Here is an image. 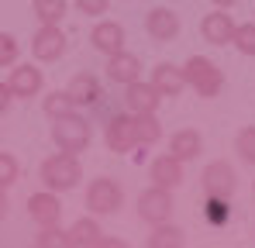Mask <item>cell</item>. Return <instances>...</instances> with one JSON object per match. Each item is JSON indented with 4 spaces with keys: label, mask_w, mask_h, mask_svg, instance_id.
<instances>
[{
    "label": "cell",
    "mask_w": 255,
    "mask_h": 248,
    "mask_svg": "<svg viewBox=\"0 0 255 248\" xmlns=\"http://www.w3.org/2000/svg\"><path fill=\"white\" fill-rule=\"evenodd\" d=\"M83 179V165L73 152H55L42 162V183L45 190L52 193H62V190H76Z\"/></svg>",
    "instance_id": "1"
},
{
    "label": "cell",
    "mask_w": 255,
    "mask_h": 248,
    "mask_svg": "<svg viewBox=\"0 0 255 248\" xmlns=\"http://www.w3.org/2000/svg\"><path fill=\"white\" fill-rule=\"evenodd\" d=\"M52 141H55V148L59 152H73V155H80L86 152V145H90V121L80 118V114H62V118H55L52 124Z\"/></svg>",
    "instance_id": "2"
},
{
    "label": "cell",
    "mask_w": 255,
    "mask_h": 248,
    "mask_svg": "<svg viewBox=\"0 0 255 248\" xmlns=\"http://www.w3.org/2000/svg\"><path fill=\"white\" fill-rule=\"evenodd\" d=\"M183 76H186V86H193L200 97H217L221 86H224V73L214 66L211 59H204V55H193L183 66Z\"/></svg>",
    "instance_id": "3"
},
{
    "label": "cell",
    "mask_w": 255,
    "mask_h": 248,
    "mask_svg": "<svg viewBox=\"0 0 255 248\" xmlns=\"http://www.w3.org/2000/svg\"><path fill=\"white\" fill-rule=\"evenodd\" d=\"M121 200H125V190H121L114 179H107V176L93 179L90 190H86V207H90L93 214H114V210L121 207Z\"/></svg>",
    "instance_id": "4"
},
{
    "label": "cell",
    "mask_w": 255,
    "mask_h": 248,
    "mask_svg": "<svg viewBox=\"0 0 255 248\" xmlns=\"http://www.w3.org/2000/svg\"><path fill=\"white\" fill-rule=\"evenodd\" d=\"M138 217L148 221V224H162L172 217V190L162 186H148L141 197H138Z\"/></svg>",
    "instance_id": "5"
},
{
    "label": "cell",
    "mask_w": 255,
    "mask_h": 248,
    "mask_svg": "<svg viewBox=\"0 0 255 248\" xmlns=\"http://www.w3.org/2000/svg\"><path fill=\"white\" fill-rule=\"evenodd\" d=\"M66 45H69V41L59 31V24H42V28L35 31V38H31V52H35L38 62H55V59L66 55Z\"/></svg>",
    "instance_id": "6"
},
{
    "label": "cell",
    "mask_w": 255,
    "mask_h": 248,
    "mask_svg": "<svg viewBox=\"0 0 255 248\" xmlns=\"http://www.w3.org/2000/svg\"><path fill=\"white\" fill-rule=\"evenodd\" d=\"M200 183H204V193H207V197H224V200L238 190V176H235V169H231L228 162H221V159L204 169Z\"/></svg>",
    "instance_id": "7"
},
{
    "label": "cell",
    "mask_w": 255,
    "mask_h": 248,
    "mask_svg": "<svg viewBox=\"0 0 255 248\" xmlns=\"http://www.w3.org/2000/svg\"><path fill=\"white\" fill-rule=\"evenodd\" d=\"M159 104H162V93L152 86V83H128L125 86V107L131 114H155L159 111Z\"/></svg>",
    "instance_id": "8"
},
{
    "label": "cell",
    "mask_w": 255,
    "mask_h": 248,
    "mask_svg": "<svg viewBox=\"0 0 255 248\" xmlns=\"http://www.w3.org/2000/svg\"><path fill=\"white\" fill-rule=\"evenodd\" d=\"M104 138H107V148H111V152H118V155L131 152V148L138 145V141H134V121H131V114H114V118L107 121Z\"/></svg>",
    "instance_id": "9"
},
{
    "label": "cell",
    "mask_w": 255,
    "mask_h": 248,
    "mask_svg": "<svg viewBox=\"0 0 255 248\" xmlns=\"http://www.w3.org/2000/svg\"><path fill=\"white\" fill-rule=\"evenodd\" d=\"M200 35L204 41H211V45H228L231 35H235V21H231V14H224V7H217L211 14H204V21H200Z\"/></svg>",
    "instance_id": "10"
},
{
    "label": "cell",
    "mask_w": 255,
    "mask_h": 248,
    "mask_svg": "<svg viewBox=\"0 0 255 248\" xmlns=\"http://www.w3.org/2000/svg\"><path fill=\"white\" fill-rule=\"evenodd\" d=\"M28 214H31V221L45 228V224H59V217H62V204H59V197L52 193V190H45V193H31L28 197Z\"/></svg>",
    "instance_id": "11"
},
{
    "label": "cell",
    "mask_w": 255,
    "mask_h": 248,
    "mask_svg": "<svg viewBox=\"0 0 255 248\" xmlns=\"http://www.w3.org/2000/svg\"><path fill=\"white\" fill-rule=\"evenodd\" d=\"M145 31L155 41H172L179 35V17H176V10H169V7H152L148 17H145Z\"/></svg>",
    "instance_id": "12"
},
{
    "label": "cell",
    "mask_w": 255,
    "mask_h": 248,
    "mask_svg": "<svg viewBox=\"0 0 255 248\" xmlns=\"http://www.w3.org/2000/svg\"><path fill=\"white\" fill-rule=\"evenodd\" d=\"M148 179H152V186L176 190L183 183V162L172 159V155H159V159H152V165H148Z\"/></svg>",
    "instance_id": "13"
},
{
    "label": "cell",
    "mask_w": 255,
    "mask_h": 248,
    "mask_svg": "<svg viewBox=\"0 0 255 248\" xmlns=\"http://www.w3.org/2000/svg\"><path fill=\"white\" fill-rule=\"evenodd\" d=\"M107 76L114 83H121V86H128V83H134L138 76H141V59L138 55H131V52H114V55H107Z\"/></svg>",
    "instance_id": "14"
},
{
    "label": "cell",
    "mask_w": 255,
    "mask_h": 248,
    "mask_svg": "<svg viewBox=\"0 0 255 248\" xmlns=\"http://www.w3.org/2000/svg\"><path fill=\"white\" fill-rule=\"evenodd\" d=\"M90 41H93V48H97V52L114 55V52H121V48H125V28H121L118 21H100V24H93Z\"/></svg>",
    "instance_id": "15"
},
{
    "label": "cell",
    "mask_w": 255,
    "mask_h": 248,
    "mask_svg": "<svg viewBox=\"0 0 255 248\" xmlns=\"http://www.w3.org/2000/svg\"><path fill=\"white\" fill-rule=\"evenodd\" d=\"M7 86H10V93L14 97H38V90H42V69L38 66H14L10 69V80H7Z\"/></svg>",
    "instance_id": "16"
},
{
    "label": "cell",
    "mask_w": 255,
    "mask_h": 248,
    "mask_svg": "<svg viewBox=\"0 0 255 248\" xmlns=\"http://www.w3.org/2000/svg\"><path fill=\"white\" fill-rule=\"evenodd\" d=\"M66 97L73 100V107H93L100 100V83L93 73H76L66 86Z\"/></svg>",
    "instance_id": "17"
},
{
    "label": "cell",
    "mask_w": 255,
    "mask_h": 248,
    "mask_svg": "<svg viewBox=\"0 0 255 248\" xmlns=\"http://www.w3.org/2000/svg\"><path fill=\"white\" fill-rule=\"evenodd\" d=\"M200 152H204V138H200V131H193V127H179L169 138V155L179 159V162H190V159H197Z\"/></svg>",
    "instance_id": "18"
},
{
    "label": "cell",
    "mask_w": 255,
    "mask_h": 248,
    "mask_svg": "<svg viewBox=\"0 0 255 248\" xmlns=\"http://www.w3.org/2000/svg\"><path fill=\"white\" fill-rule=\"evenodd\" d=\"M152 86L162 93V97H179L186 90V76H183V66H172V62H159L155 73H152Z\"/></svg>",
    "instance_id": "19"
},
{
    "label": "cell",
    "mask_w": 255,
    "mask_h": 248,
    "mask_svg": "<svg viewBox=\"0 0 255 248\" xmlns=\"http://www.w3.org/2000/svg\"><path fill=\"white\" fill-rule=\"evenodd\" d=\"M100 242V224L93 217H80L69 231H66V245L69 248H93Z\"/></svg>",
    "instance_id": "20"
},
{
    "label": "cell",
    "mask_w": 255,
    "mask_h": 248,
    "mask_svg": "<svg viewBox=\"0 0 255 248\" xmlns=\"http://www.w3.org/2000/svg\"><path fill=\"white\" fill-rule=\"evenodd\" d=\"M131 121H134V141L138 145H155L162 138V124L155 114H131Z\"/></svg>",
    "instance_id": "21"
},
{
    "label": "cell",
    "mask_w": 255,
    "mask_h": 248,
    "mask_svg": "<svg viewBox=\"0 0 255 248\" xmlns=\"http://www.w3.org/2000/svg\"><path fill=\"white\" fill-rule=\"evenodd\" d=\"M183 242H186V238H183V231H179L176 224H169V221L155 224V231L148 235V248H179Z\"/></svg>",
    "instance_id": "22"
},
{
    "label": "cell",
    "mask_w": 255,
    "mask_h": 248,
    "mask_svg": "<svg viewBox=\"0 0 255 248\" xmlns=\"http://www.w3.org/2000/svg\"><path fill=\"white\" fill-rule=\"evenodd\" d=\"M35 3V17L42 24H59L66 17V0H31Z\"/></svg>",
    "instance_id": "23"
},
{
    "label": "cell",
    "mask_w": 255,
    "mask_h": 248,
    "mask_svg": "<svg viewBox=\"0 0 255 248\" xmlns=\"http://www.w3.org/2000/svg\"><path fill=\"white\" fill-rule=\"evenodd\" d=\"M235 152H238V159H242V162L255 165V124L242 127V131L235 134Z\"/></svg>",
    "instance_id": "24"
},
{
    "label": "cell",
    "mask_w": 255,
    "mask_h": 248,
    "mask_svg": "<svg viewBox=\"0 0 255 248\" xmlns=\"http://www.w3.org/2000/svg\"><path fill=\"white\" fill-rule=\"evenodd\" d=\"M231 45H235L242 55H255V21H249V24H235Z\"/></svg>",
    "instance_id": "25"
},
{
    "label": "cell",
    "mask_w": 255,
    "mask_h": 248,
    "mask_svg": "<svg viewBox=\"0 0 255 248\" xmlns=\"http://www.w3.org/2000/svg\"><path fill=\"white\" fill-rule=\"evenodd\" d=\"M42 107H45V114L55 121V118H62V114H69V111H73V100L66 97V90H52V93L45 97Z\"/></svg>",
    "instance_id": "26"
},
{
    "label": "cell",
    "mask_w": 255,
    "mask_h": 248,
    "mask_svg": "<svg viewBox=\"0 0 255 248\" xmlns=\"http://www.w3.org/2000/svg\"><path fill=\"white\" fill-rule=\"evenodd\" d=\"M17 176H21L17 159H14L10 152H0V186H3V190H7V186H14V183H17Z\"/></svg>",
    "instance_id": "27"
},
{
    "label": "cell",
    "mask_w": 255,
    "mask_h": 248,
    "mask_svg": "<svg viewBox=\"0 0 255 248\" xmlns=\"http://www.w3.org/2000/svg\"><path fill=\"white\" fill-rule=\"evenodd\" d=\"M204 214H207V221H211V224H224V221L231 217V207H228V200H224V197H207Z\"/></svg>",
    "instance_id": "28"
},
{
    "label": "cell",
    "mask_w": 255,
    "mask_h": 248,
    "mask_svg": "<svg viewBox=\"0 0 255 248\" xmlns=\"http://www.w3.org/2000/svg\"><path fill=\"white\" fill-rule=\"evenodd\" d=\"M35 245L38 248H66V231H59L55 224H45L42 235H35Z\"/></svg>",
    "instance_id": "29"
},
{
    "label": "cell",
    "mask_w": 255,
    "mask_h": 248,
    "mask_svg": "<svg viewBox=\"0 0 255 248\" xmlns=\"http://www.w3.org/2000/svg\"><path fill=\"white\" fill-rule=\"evenodd\" d=\"M14 59H17V41H14V35L0 31V66H10Z\"/></svg>",
    "instance_id": "30"
},
{
    "label": "cell",
    "mask_w": 255,
    "mask_h": 248,
    "mask_svg": "<svg viewBox=\"0 0 255 248\" xmlns=\"http://www.w3.org/2000/svg\"><path fill=\"white\" fill-rule=\"evenodd\" d=\"M76 7L83 10V14H107V7H111V0H76Z\"/></svg>",
    "instance_id": "31"
},
{
    "label": "cell",
    "mask_w": 255,
    "mask_h": 248,
    "mask_svg": "<svg viewBox=\"0 0 255 248\" xmlns=\"http://www.w3.org/2000/svg\"><path fill=\"white\" fill-rule=\"evenodd\" d=\"M10 97H14V93H10V86H7V83H0V114L10 107Z\"/></svg>",
    "instance_id": "32"
},
{
    "label": "cell",
    "mask_w": 255,
    "mask_h": 248,
    "mask_svg": "<svg viewBox=\"0 0 255 248\" xmlns=\"http://www.w3.org/2000/svg\"><path fill=\"white\" fill-rule=\"evenodd\" d=\"M7 207H10V200H7V190L0 186V221L7 217Z\"/></svg>",
    "instance_id": "33"
},
{
    "label": "cell",
    "mask_w": 255,
    "mask_h": 248,
    "mask_svg": "<svg viewBox=\"0 0 255 248\" xmlns=\"http://www.w3.org/2000/svg\"><path fill=\"white\" fill-rule=\"evenodd\" d=\"M214 7H235V3H238V0H211Z\"/></svg>",
    "instance_id": "34"
}]
</instances>
